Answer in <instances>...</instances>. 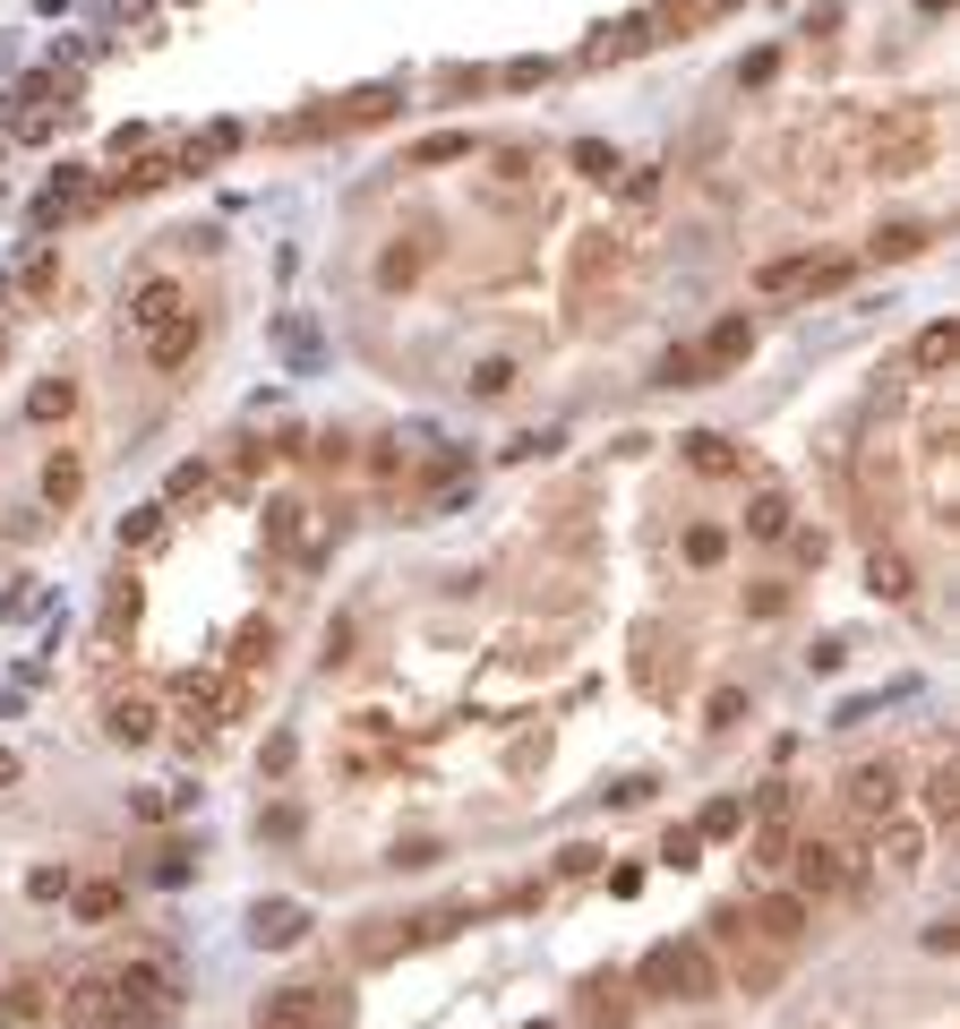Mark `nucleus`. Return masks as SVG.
Segmentation results:
<instances>
[{
	"mask_svg": "<svg viewBox=\"0 0 960 1029\" xmlns=\"http://www.w3.org/2000/svg\"><path fill=\"white\" fill-rule=\"evenodd\" d=\"M840 292L849 284V266H815V257H764V266H755V292H764V300H780V292Z\"/></svg>",
	"mask_w": 960,
	"mask_h": 1029,
	"instance_id": "f257e3e1",
	"label": "nucleus"
},
{
	"mask_svg": "<svg viewBox=\"0 0 960 1029\" xmlns=\"http://www.w3.org/2000/svg\"><path fill=\"white\" fill-rule=\"evenodd\" d=\"M335 1021H344V996H326V987H284L266 1003V1029H335Z\"/></svg>",
	"mask_w": 960,
	"mask_h": 1029,
	"instance_id": "f03ea898",
	"label": "nucleus"
},
{
	"mask_svg": "<svg viewBox=\"0 0 960 1029\" xmlns=\"http://www.w3.org/2000/svg\"><path fill=\"white\" fill-rule=\"evenodd\" d=\"M266 541L284 549V558H300V567H318V558H326V541H318V523H309L300 498H275V507H266Z\"/></svg>",
	"mask_w": 960,
	"mask_h": 1029,
	"instance_id": "7ed1b4c3",
	"label": "nucleus"
},
{
	"mask_svg": "<svg viewBox=\"0 0 960 1029\" xmlns=\"http://www.w3.org/2000/svg\"><path fill=\"white\" fill-rule=\"evenodd\" d=\"M849 806L884 824V815L900 806V764H858V772H849Z\"/></svg>",
	"mask_w": 960,
	"mask_h": 1029,
	"instance_id": "20e7f679",
	"label": "nucleus"
},
{
	"mask_svg": "<svg viewBox=\"0 0 960 1029\" xmlns=\"http://www.w3.org/2000/svg\"><path fill=\"white\" fill-rule=\"evenodd\" d=\"M181 309H190V300H181V284H172V275H155V284L129 292V326H137V335H155V326L181 318Z\"/></svg>",
	"mask_w": 960,
	"mask_h": 1029,
	"instance_id": "39448f33",
	"label": "nucleus"
},
{
	"mask_svg": "<svg viewBox=\"0 0 960 1029\" xmlns=\"http://www.w3.org/2000/svg\"><path fill=\"white\" fill-rule=\"evenodd\" d=\"M249 935L266 944V952H292V944L309 935V909H300V900H266V909L249 918Z\"/></svg>",
	"mask_w": 960,
	"mask_h": 1029,
	"instance_id": "423d86ee",
	"label": "nucleus"
},
{
	"mask_svg": "<svg viewBox=\"0 0 960 1029\" xmlns=\"http://www.w3.org/2000/svg\"><path fill=\"white\" fill-rule=\"evenodd\" d=\"M190 353H197V309H181V318H163L155 335H146V360H155V369H181Z\"/></svg>",
	"mask_w": 960,
	"mask_h": 1029,
	"instance_id": "0eeeda50",
	"label": "nucleus"
},
{
	"mask_svg": "<svg viewBox=\"0 0 960 1029\" xmlns=\"http://www.w3.org/2000/svg\"><path fill=\"white\" fill-rule=\"evenodd\" d=\"M746 353H755V318L737 309V318H721V326H712V344H704L695 360H704V369H729V360H746Z\"/></svg>",
	"mask_w": 960,
	"mask_h": 1029,
	"instance_id": "6e6552de",
	"label": "nucleus"
},
{
	"mask_svg": "<svg viewBox=\"0 0 960 1029\" xmlns=\"http://www.w3.org/2000/svg\"><path fill=\"white\" fill-rule=\"evenodd\" d=\"M69 1021H78V1029L121 1021V1003H112V978H78V987H69Z\"/></svg>",
	"mask_w": 960,
	"mask_h": 1029,
	"instance_id": "1a4fd4ad",
	"label": "nucleus"
},
{
	"mask_svg": "<svg viewBox=\"0 0 960 1029\" xmlns=\"http://www.w3.org/2000/svg\"><path fill=\"white\" fill-rule=\"evenodd\" d=\"M789 858H798V884H806V893H840V884H849L840 849H824V840H806V849H789Z\"/></svg>",
	"mask_w": 960,
	"mask_h": 1029,
	"instance_id": "9d476101",
	"label": "nucleus"
},
{
	"mask_svg": "<svg viewBox=\"0 0 960 1029\" xmlns=\"http://www.w3.org/2000/svg\"><path fill=\"white\" fill-rule=\"evenodd\" d=\"M266 661H275V626H266V618H249V626H241V635H232V677H249V670H266Z\"/></svg>",
	"mask_w": 960,
	"mask_h": 1029,
	"instance_id": "9b49d317",
	"label": "nucleus"
},
{
	"mask_svg": "<svg viewBox=\"0 0 960 1029\" xmlns=\"http://www.w3.org/2000/svg\"><path fill=\"white\" fill-rule=\"evenodd\" d=\"M112 738L146 746V738H155V704H146V695H121V704H112Z\"/></svg>",
	"mask_w": 960,
	"mask_h": 1029,
	"instance_id": "f8f14e48",
	"label": "nucleus"
},
{
	"mask_svg": "<svg viewBox=\"0 0 960 1029\" xmlns=\"http://www.w3.org/2000/svg\"><path fill=\"white\" fill-rule=\"evenodd\" d=\"M952 353H960V335H952V318H935L927 335H918V353H909V360H918V378H935V369H952Z\"/></svg>",
	"mask_w": 960,
	"mask_h": 1029,
	"instance_id": "ddd939ff",
	"label": "nucleus"
},
{
	"mask_svg": "<svg viewBox=\"0 0 960 1029\" xmlns=\"http://www.w3.org/2000/svg\"><path fill=\"white\" fill-rule=\"evenodd\" d=\"M712 987H721V978H712V952H704V944H677V996L704 1003Z\"/></svg>",
	"mask_w": 960,
	"mask_h": 1029,
	"instance_id": "4468645a",
	"label": "nucleus"
},
{
	"mask_svg": "<svg viewBox=\"0 0 960 1029\" xmlns=\"http://www.w3.org/2000/svg\"><path fill=\"white\" fill-rule=\"evenodd\" d=\"M78 489H86V463H78V455H52V463H43V498H52V507H78Z\"/></svg>",
	"mask_w": 960,
	"mask_h": 1029,
	"instance_id": "2eb2a0df",
	"label": "nucleus"
},
{
	"mask_svg": "<svg viewBox=\"0 0 960 1029\" xmlns=\"http://www.w3.org/2000/svg\"><path fill=\"white\" fill-rule=\"evenodd\" d=\"M746 532H755V541H789V498H780V489H764V498L746 507Z\"/></svg>",
	"mask_w": 960,
	"mask_h": 1029,
	"instance_id": "dca6fc26",
	"label": "nucleus"
},
{
	"mask_svg": "<svg viewBox=\"0 0 960 1029\" xmlns=\"http://www.w3.org/2000/svg\"><path fill=\"white\" fill-rule=\"evenodd\" d=\"M866 583H875L884 601H909V558H900V549H875V558H866Z\"/></svg>",
	"mask_w": 960,
	"mask_h": 1029,
	"instance_id": "f3484780",
	"label": "nucleus"
},
{
	"mask_svg": "<svg viewBox=\"0 0 960 1029\" xmlns=\"http://www.w3.org/2000/svg\"><path fill=\"white\" fill-rule=\"evenodd\" d=\"M764 935H772V944H798V935H806V900L798 893L764 900Z\"/></svg>",
	"mask_w": 960,
	"mask_h": 1029,
	"instance_id": "a211bd4d",
	"label": "nucleus"
},
{
	"mask_svg": "<svg viewBox=\"0 0 960 1029\" xmlns=\"http://www.w3.org/2000/svg\"><path fill=\"white\" fill-rule=\"evenodd\" d=\"M626 1012H635L626 987H592V1003H583V1021H592V1029H626Z\"/></svg>",
	"mask_w": 960,
	"mask_h": 1029,
	"instance_id": "6ab92c4d",
	"label": "nucleus"
},
{
	"mask_svg": "<svg viewBox=\"0 0 960 1029\" xmlns=\"http://www.w3.org/2000/svg\"><path fill=\"white\" fill-rule=\"evenodd\" d=\"M69 404H78V386H69V378H43V386L27 395V420H61Z\"/></svg>",
	"mask_w": 960,
	"mask_h": 1029,
	"instance_id": "aec40b11",
	"label": "nucleus"
},
{
	"mask_svg": "<svg viewBox=\"0 0 960 1029\" xmlns=\"http://www.w3.org/2000/svg\"><path fill=\"white\" fill-rule=\"evenodd\" d=\"M927 815H935V824H952V815H960V772H952V764H935V781H927Z\"/></svg>",
	"mask_w": 960,
	"mask_h": 1029,
	"instance_id": "412c9836",
	"label": "nucleus"
},
{
	"mask_svg": "<svg viewBox=\"0 0 960 1029\" xmlns=\"http://www.w3.org/2000/svg\"><path fill=\"white\" fill-rule=\"evenodd\" d=\"M18 284H27V300H52V284H61V249H34Z\"/></svg>",
	"mask_w": 960,
	"mask_h": 1029,
	"instance_id": "4be33fe9",
	"label": "nucleus"
},
{
	"mask_svg": "<svg viewBox=\"0 0 960 1029\" xmlns=\"http://www.w3.org/2000/svg\"><path fill=\"white\" fill-rule=\"evenodd\" d=\"M463 155H472L463 129H438V137H420V146H412V163H463Z\"/></svg>",
	"mask_w": 960,
	"mask_h": 1029,
	"instance_id": "5701e85b",
	"label": "nucleus"
},
{
	"mask_svg": "<svg viewBox=\"0 0 960 1029\" xmlns=\"http://www.w3.org/2000/svg\"><path fill=\"white\" fill-rule=\"evenodd\" d=\"M686 455H695V472H737V455H729V438H686Z\"/></svg>",
	"mask_w": 960,
	"mask_h": 1029,
	"instance_id": "b1692460",
	"label": "nucleus"
},
{
	"mask_svg": "<svg viewBox=\"0 0 960 1029\" xmlns=\"http://www.w3.org/2000/svg\"><path fill=\"white\" fill-rule=\"evenodd\" d=\"M737 824H746V798H712L695 833H704V840H721V833H737Z\"/></svg>",
	"mask_w": 960,
	"mask_h": 1029,
	"instance_id": "393cba45",
	"label": "nucleus"
},
{
	"mask_svg": "<svg viewBox=\"0 0 960 1029\" xmlns=\"http://www.w3.org/2000/svg\"><path fill=\"white\" fill-rule=\"evenodd\" d=\"M643 987H652V996H677V944H661V952L643 961Z\"/></svg>",
	"mask_w": 960,
	"mask_h": 1029,
	"instance_id": "a878e982",
	"label": "nucleus"
},
{
	"mask_svg": "<svg viewBox=\"0 0 960 1029\" xmlns=\"http://www.w3.org/2000/svg\"><path fill=\"white\" fill-rule=\"evenodd\" d=\"M575 172H583V181H609V172H617V155H609L601 137H583V146H575Z\"/></svg>",
	"mask_w": 960,
	"mask_h": 1029,
	"instance_id": "bb28decb",
	"label": "nucleus"
},
{
	"mask_svg": "<svg viewBox=\"0 0 960 1029\" xmlns=\"http://www.w3.org/2000/svg\"><path fill=\"white\" fill-rule=\"evenodd\" d=\"M155 532H163V507H137V514L121 523V549H146Z\"/></svg>",
	"mask_w": 960,
	"mask_h": 1029,
	"instance_id": "cd10ccee",
	"label": "nucleus"
},
{
	"mask_svg": "<svg viewBox=\"0 0 960 1029\" xmlns=\"http://www.w3.org/2000/svg\"><path fill=\"white\" fill-rule=\"evenodd\" d=\"M695 849H704V833H695V824H677V833L661 840V858H670V867H695Z\"/></svg>",
	"mask_w": 960,
	"mask_h": 1029,
	"instance_id": "c85d7f7f",
	"label": "nucleus"
},
{
	"mask_svg": "<svg viewBox=\"0 0 960 1029\" xmlns=\"http://www.w3.org/2000/svg\"><path fill=\"white\" fill-rule=\"evenodd\" d=\"M112 909H121V884H86L78 893V918H112Z\"/></svg>",
	"mask_w": 960,
	"mask_h": 1029,
	"instance_id": "c756f323",
	"label": "nucleus"
},
{
	"mask_svg": "<svg viewBox=\"0 0 960 1029\" xmlns=\"http://www.w3.org/2000/svg\"><path fill=\"white\" fill-rule=\"evenodd\" d=\"M721 549H729V541H721L712 523H695V532H686V558H695V567H721Z\"/></svg>",
	"mask_w": 960,
	"mask_h": 1029,
	"instance_id": "7c9ffc66",
	"label": "nucleus"
},
{
	"mask_svg": "<svg viewBox=\"0 0 960 1029\" xmlns=\"http://www.w3.org/2000/svg\"><path fill=\"white\" fill-rule=\"evenodd\" d=\"M514 386V360H480L472 369V395H507Z\"/></svg>",
	"mask_w": 960,
	"mask_h": 1029,
	"instance_id": "2f4dec72",
	"label": "nucleus"
},
{
	"mask_svg": "<svg viewBox=\"0 0 960 1029\" xmlns=\"http://www.w3.org/2000/svg\"><path fill=\"white\" fill-rule=\"evenodd\" d=\"M661 386H704V360H695V353H670V360H661Z\"/></svg>",
	"mask_w": 960,
	"mask_h": 1029,
	"instance_id": "473e14b6",
	"label": "nucleus"
},
{
	"mask_svg": "<svg viewBox=\"0 0 960 1029\" xmlns=\"http://www.w3.org/2000/svg\"><path fill=\"white\" fill-rule=\"evenodd\" d=\"M412 266H420L412 249H386V257H378V284H412Z\"/></svg>",
	"mask_w": 960,
	"mask_h": 1029,
	"instance_id": "72a5a7b5",
	"label": "nucleus"
},
{
	"mask_svg": "<svg viewBox=\"0 0 960 1029\" xmlns=\"http://www.w3.org/2000/svg\"><path fill=\"white\" fill-rule=\"evenodd\" d=\"M27 893H34V900H61V893H69V875H61V867H34V875H27Z\"/></svg>",
	"mask_w": 960,
	"mask_h": 1029,
	"instance_id": "f704fd0d",
	"label": "nucleus"
},
{
	"mask_svg": "<svg viewBox=\"0 0 960 1029\" xmlns=\"http://www.w3.org/2000/svg\"><path fill=\"white\" fill-rule=\"evenodd\" d=\"M9 781H18V755H9V746H0V789H9Z\"/></svg>",
	"mask_w": 960,
	"mask_h": 1029,
	"instance_id": "c9c22d12",
	"label": "nucleus"
},
{
	"mask_svg": "<svg viewBox=\"0 0 960 1029\" xmlns=\"http://www.w3.org/2000/svg\"><path fill=\"white\" fill-rule=\"evenodd\" d=\"M257 1029H266V1021H257Z\"/></svg>",
	"mask_w": 960,
	"mask_h": 1029,
	"instance_id": "e433bc0d",
	"label": "nucleus"
},
{
	"mask_svg": "<svg viewBox=\"0 0 960 1029\" xmlns=\"http://www.w3.org/2000/svg\"><path fill=\"white\" fill-rule=\"evenodd\" d=\"M541 1029H549V1021H541Z\"/></svg>",
	"mask_w": 960,
	"mask_h": 1029,
	"instance_id": "4c0bfd02",
	"label": "nucleus"
}]
</instances>
